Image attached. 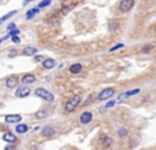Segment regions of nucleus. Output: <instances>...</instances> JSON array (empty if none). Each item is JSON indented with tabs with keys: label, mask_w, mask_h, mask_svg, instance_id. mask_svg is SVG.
<instances>
[{
	"label": "nucleus",
	"mask_w": 156,
	"mask_h": 150,
	"mask_svg": "<svg viewBox=\"0 0 156 150\" xmlns=\"http://www.w3.org/2000/svg\"><path fill=\"white\" fill-rule=\"evenodd\" d=\"M12 41L15 42V43H19L20 42V38L18 37V36H12Z\"/></svg>",
	"instance_id": "393cba45"
},
{
	"label": "nucleus",
	"mask_w": 156,
	"mask_h": 150,
	"mask_svg": "<svg viewBox=\"0 0 156 150\" xmlns=\"http://www.w3.org/2000/svg\"><path fill=\"white\" fill-rule=\"evenodd\" d=\"M17 12L18 11H11V12H9L8 14H5L4 16H2L1 18H0V24L1 23H3L5 20H8V19H10L12 17V16H14V15H16L17 14Z\"/></svg>",
	"instance_id": "dca6fc26"
},
{
	"label": "nucleus",
	"mask_w": 156,
	"mask_h": 150,
	"mask_svg": "<svg viewBox=\"0 0 156 150\" xmlns=\"http://www.w3.org/2000/svg\"><path fill=\"white\" fill-rule=\"evenodd\" d=\"M22 120V117L19 114H9L5 116V122L9 124H17Z\"/></svg>",
	"instance_id": "423d86ee"
},
{
	"label": "nucleus",
	"mask_w": 156,
	"mask_h": 150,
	"mask_svg": "<svg viewBox=\"0 0 156 150\" xmlns=\"http://www.w3.org/2000/svg\"><path fill=\"white\" fill-rule=\"evenodd\" d=\"M51 4V0H42L40 3H39V8H45V7H48Z\"/></svg>",
	"instance_id": "aec40b11"
},
{
	"label": "nucleus",
	"mask_w": 156,
	"mask_h": 150,
	"mask_svg": "<svg viewBox=\"0 0 156 150\" xmlns=\"http://www.w3.org/2000/svg\"><path fill=\"white\" fill-rule=\"evenodd\" d=\"M82 70V66L80 64H74L70 67V72L73 74H78Z\"/></svg>",
	"instance_id": "ddd939ff"
},
{
	"label": "nucleus",
	"mask_w": 156,
	"mask_h": 150,
	"mask_svg": "<svg viewBox=\"0 0 156 150\" xmlns=\"http://www.w3.org/2000/svg\"><path fill=\"white\" fill-rule=\"evenodd\" d=\"M152 49H153V48L151 47V45H145V47L142 48V50H141V51H142V53H150L151 51H152Z\"/></svg>",
	"instance_id": "4be33fe9"
},
{
	"label": "nucleus",
	"mask_w": 156,
	"mask_h": 150,
	"mask_svg": "<svg viewBox=\"0 0 156 150\" xmlns=\"http://www.w3.org/2000/svg\"><path fill=\"white\" fill-rule=\"evenodd\" d=\"M4 149H5V150H9V149H15V147H5Z\"/></svg>",
	"instance_id": "c756f323"
},
{
	"label": "nucleus",
	"mask_w": 156,
	"mask_h": 150,
	"mask_svg": "<svg viewBox=\"0 0 156 150\" xmlns=\"http://www.w3.org/2000/svg\"><path fill=\"white\" fill-rule=\"evenodd\" d=\"M17 84H18V79L16 77L11 76L7 79V87H9V88H14V87L17 86Z\"/></svg>",
	"instance_id": "4468645a"
},
{
	"label": "nucleus",
	"mask_w": 156,
	"mask_h": 150,
	"mask_svg": "<svg viewBox=\"0 0 156 150\" xmlns=\"http://www.w3.org/2000/svg\"><path fill=\"white\" fill-rule=\"evenodd\" d=\"M123 47H125V45H123V43H118L117 45H115V47L111 48V49H110V52H113V51H115V50H117V49H120V48H123Z\"/></svg>",
	"instance_id": "b1692460"
},
{
	"label": "nucleus",
	"mask_w": 156,
	"mask_h": 150,
	"mask_svg": "<svg viewBox=\"0 0 156 150\" xmlns=\"http://www.w3.org/2000/svg\"><path fill=\"white\" fill-rule=\"evenodd\" d=\"M35 94H36L37 96L42 97L43 99H45V101H54V98H55L54 94L51 93V92H49L48 90H45L43 88H37L36 91H35Z\"/></svg>",
	"instance_id": "f257e3e1"
},
{
	"label": "nucleus",
	"mask_w": 156,
	"mask_h": 150,
	"mask_svg": "<svg viewBox=\"0 0 156 150\" xmlns=\"http://www.w3.org/2000/svg\"><path fill=\"white\" fill-rule=\"evenodd\" d=\"M72 8H73V5H71V7H69V8H68V10H71V9H72ZM63 10H66V9H63ZM67 12H68V11H64V12H63V13H64V14H66V13H67Z\"/></svg>",
	"instance_id": "7c9ffc66"
},
{
	"label": "nucleus",
	"mask_w": 156,
	"mask_h": 150,
	"mask_svg": "<svg viewBox=\"0 0 156 150\" xmlns=\"http://www.w3.org/2000/svg\"><path fill=\"white\" fill-rule=\"evenodd\" d=\"M1 41H2V40H1V39H0V43H1Z\"/></svg>",
	"instance_id": "2f4dec72"
},
{
	"label": "nucleus",
	"mask_w": 156,
	"mask_h": 150,
	"mask_svg": "<svg viewBox=\"0 0 156 150\" xmlns=\"http://www.w3.org/2000/svg\"><path fill=\"white\" fill-rule=\"evenodd\" d=\"M38 12H39V10H38V9H31L30 11L26 12V19H28V20H31V19L33 18L34 16L37 14Z\"/></svg>",
	"instance_id": "f3484780"
},
{
	"label": "nucleus",
	"mask_w": 156,
	"mask_h": 150,
	"mask_svg": "<svg viewBox=\"0 0 156 150\" xmlns=\"http://www.w3.org/2000/svg\"><path fill=\"white\" fill-rule=\"evenodd\" d=\"M31 1H34V0H23V5H26V4L30 3Z\"/></svg>",
	"instance_id": "c85d7f7f"
},
{
	"label": "nucleus",
	"mask_w": 156,
	"mask_h": 150,
	"mask_svg": "<svg viewBox=\"0 0 156 150\" xmlns=\"http://www.w3.org/2000/svg\"><path fill=\"white\" fill-rule=\"evenodd\" d=\"M54 133H55V129L53 127H51V126H45L41 130V134L43 135V136H47V138L54 135Z\"/></svg>",
	"instance_id": "1a4fd4ad"
},
{
	"label": "nucleus",
	"mask_w": 156,
	"mask_h": 150,
	"mask_svg": "<svg viewBox=\"0 0 156 150\" xmlns=\"http://www.w3.org/2000/svg\"><path fill=\"white\" fill-rule=\"evenodd\" d=\"M19 33H20V31H19L18 29H13V30L10 31L8 36H15V35H18Z\"/></svg>",
	"instance_id": "5701e85b"
},
{
	"label": "nucleus",
	"mask_w": 156,
	"mask_h": 150,
	"mask_svg": "<svg viewBox=\"0 0 156 150\" xmlns=\"http://www.w3.org/2000/svg\"><path fill=\"white\" fill-rule=\"evenodd\" d=\"M36 117L37 118H43V117L48 116V112H47V110H43V111H38L36 112Z\"/></svg>",
	"instance_id": "6ab92c4d"
},
{
	"label": "nucleus",
	"mask_w": 156,
	"mask_h": 150,
	"mask_svg": "<svg viewBox=\"0 0 156 150\" xmlns=\"http://www.w3.org/2000/svg\"><path fill=\"white\" fill-rule=\"evenodd\" d=\"M15 28H16L15 23H11V24H9L8 26V31H11V30H13V29H15Z\"/></svg>",
	"instance_id": "cd10ccee"
},
{
	"label": "nucleus",
	"mask_w": 156,
	"mask_h": 150,
	"mask_svg": "<svg viewBox=\"0 0 156 150\" xmlns=\"http://www.w3.org/2000/svg\"><path fill=\"white\" fill-rule=\"evenodd\" d=\"M92 118H93V114H92V112H90V111H86V112H83L81 115H80V117H79L80 123H81V124H85V125L91 123Z\"/></svg>",
	"instance_id": "0eeeda50"
},
{
	"label": "nucleus",
	"mask_w": 156,
	"mask_h": 150,
	"mask_svg": "<svg viewBox=\"0 0 156 150\" xmlns=\"http://www.w3.org/2000/svg\"><path fill=\"white\" fill-rule=\"evenodd\" d=\"M37 53V49L34 47H26V49L23 50V54L26 56H34Z\"/></svg>",
	"instance_id": "f8f14e48"
},
{
	"label": "nucleus",
	"mask_w": 156,
	"mask_h": 150,
	"mask_svg": "<svg viewBox=\"0 0 156 150\" xmlns=\"http://www.w3.org/2000/svg\"><path fill=\"white\" fill-rule=\"evenodd\" d=\"M42 60H43V56H42V55H37V56H35V61L39 63V61H42Z\"/></svg>",
	"instance_id": "a878e982"
},
{
	"label": "nucleus",
	"mask_w": 156,
	"mask_h": 150,
	"mask_svg": "<svg viewBox=\"0 0 156 150\" xmlns=\"http://www.w3.org/2000/svg\"><path fill=\"white\" fill-rule=\"evenodd\" d=\"M115 93V90L113 89V88H108V89H104V91H101L99 95H98V99H100V101H106V99H108V98L112 97L113 95Z\"/></svg>",
	"instance_id": "7ed1b4c3"
},
{
	"label": "nucleus",
	"mask_w": 156,
	"mask_h": 150,
	"mask_svg": "<svg viewBox=\"0 0 156 150\" xmlns=\"http://www.w3.org/2000/svg\"><path fill=\"white\" fill-rule=\"evenodd\" d=\"M114 105H115V101H111L110 103H108V104L106 105V108H111V107H113Z\"/></svg>",
	"instance_id": "bb28decb"
},
{
	"label": "nucleus",
	"mask_w": 156,
	"mask_h": 150,
	"mask_svg": "<svg viewBox=\"0 0 156 150\" xmlns=\"http://www.w3.org/2000/svg\"><path fill=\"white\" fill-rule=\"evenodd\" d=\"M139 92H140V90H139V89H134V90L127 91V92H125V93H121L120 95H119V96H118V101H126V99H128V98L131 97V96H134V95L138 94Z\"/></svg>",
	"instance_id": "39448f33"
},
{
	"label": "nucleus",
	"mask_w": 156,
	"mask_h": 150,
	"mask_svg": "<svg viewBox=\"0 0 156 150\" xmlns=\"http://www.w3.org/2000/svg\"><path fill=\"white\" fill-rule=\"evenodd\" d=\"M28 130H29V127H28L26 125H23V124H20L16 127V131L18 132V133H21V134H22V133H26Z\"/></svg>",
	"instance_id": "a211bd4d"
},
{
	"label": "nucleus",
	"mask_w": 156,
	"mask_h": 150,
	"mask_svg": "<svg viewBox=\"0 0 156 150\" xmlns=\"http://www.w3.org/2000/svg\"><path fill=\"white\" fill-rule=\"evenodd\" d=\"M118 134H119V136H120V138H125V136L128 134V132H127V129H125V128H121V129H119Z\"/></svg>",
	"instance_id": "412c9836"
},
{
	"label": "nucleus",
	"mask_w": 156,
	"mask_h": 150,
	"mask_svg": "<svg viewBox=\"0 0 156 150\" xmlns=\"http://www.w3.org/2000/svg\"><path fill=\"white\" fill-rule=\"evenodd\" d=\"M30 92H31V89L29 87H20V88L17 89L15 94L17 97H26V96H28V95L30 94Z\"/></svg>",
	"instance_id": "6e6552de"
},
{
	"label": "nucleus",
	"mask_w": 156,
	"mask_h": 150,
	"mask_svg": "<svg viewBox=\"0 0 156 150\" xmlns=\"http://www.w3.org/2000/svg\"><path fill=\"white\" fill-rule=\"evenodd\" d=\"M80 101H81V97L79 95H75L74 97L72 98L67 105H66V111L67 112H72L76 107H77L79 104H80Z\"/></svg>",
	"instance_id": "f03ea898"
},
{
	"label": "nucleus",
	"mask_w": 156,
	"mask_h": 150,
	"mask_svg": "<svg viewBox=\"0 0 156 150\" xmlns=\"http://www.w3.org/2000/svg\"><path fill=\"white\" fill-rule=\"evenodd\" d=\"M2 139H3V141H5V142H8V143H14V142H16V141H17L16 135L13 134L12 132H8V133L3 134Z\"/></svg>",
	"instance_id": "9d476101"
},
{
	"label": "nucleus",
	"mask_w": 156,
	"mask_h": 150,
	"mask_svg": "<svg viewBox=\"0 0 156 150\" xmlns=\"http://www.w3.org/2000/svg\"><path fill=\"white\" fill-rule=\"evenodd\" d=\"M36 80V77L34 76V75L32 74H26L24 75L22 77V79H21V82H22V84H24V85H28V84H32L34 83Z\"/></svg>",
	"instance_id": "9b49d317"
},
{
	"label": "nucleus",
	"mask_w": 156,
	"mask_h": 150,
	"mask_svg": "<svg viewBox=\"0 0 156 150\" xmlns=\"http://www.w3.org/2000/svg\"><path fill=\"white\" fill-rule=\"evenodd\" d=\"M42 64H43V68H45V69H52V68L55 67L56 61L54 59H45L42 63Z\"/></svg>",
	"instance_id": "2eb2a0df"
},
{
	"label": "nucleus",
	"mask_w": 156,
	"mask_h": 150,
	"mask_svg": "<svg viewBox=\"0 0 156 150\" xmlns=\"http://www.w3.org/2000/svg\"><path fill=\"white\" fill-rule=\"evenodd\" d=\"M134 5V0H123L119 4V10L121 12H129Z\"/></svg>",
	"instance_id": "20e7f679"
}]
</instances>
